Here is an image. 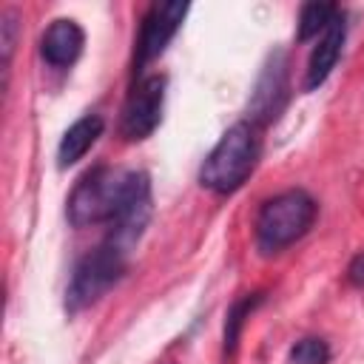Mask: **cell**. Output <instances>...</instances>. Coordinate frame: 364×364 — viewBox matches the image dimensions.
<instances>
[{"instance_id":"1","label":"cell","mask_w":364,"mask_h":364,"mask_svg":"<svg viewBox=\"0 0 364 364\" xmlns=\"http://www.w3.org/2000/svg\"><path fill=\"white\" fill-rule=\"evenodd\" d=\"M151 179L145 171H125L111 165H97L80 176L68 196V222L74 228L111 225L131 199L148 188Z\"/></svg>"},{"instance_id":"2","label":"cell","mask_w":364,"mask_h":364,"mask_svg":"<svg viewBox=\"0 0 364 364\" xmlns=\"http://www.w3.org/2000/svg\"><path fill=\"white\" fill-rule=\"evenodd\" d=\"M259 156H262L259 128L250 125L247 119H242V122L230 125L219 136L213 151L205 156V162L199 168V185L213 193H222V196L233 193L256 171Z\"/></svg>"},{"instance_id":"3","label":"cell","mask_w":364,"mask_h":364,"mask_svg":"<svg viewBox=\"0 0 364 364\" xmlns=\"http://www.w3.org/2000/svg\"><path fill=\"white\" fill-rule=\"evenodd\" d=\"M316 213H318L316 199L301 188H290V191L270 196L267 202H262V208L256 213L259 250L262 253H279V250L290 247L293 242H299L313 228Z\"/></svg>"},{"instance_id":"4","label":"cell","mask_w":364,"mask_h":364,"mask_svg":"<svg viewBox=\"0 0 364 364\" xmlns=\"http://www.w3.org/2000/svg\"><path fill=\"white\" fill-rule=\"evenodd\" d=\"M131 253L134 250L117 245L111 236H105L91 253H85L77 262V267L71 273V282L65 287V310L80 313V310L91 307L94 301H100L125 276Z\"/></svg>"},{"instance_id":"5","label":"cell","mask_w":364,"mask_h":364,"mask_svg":"<svg viewBox=\"0 0 364 364\" xmlns=\"http://www.w3.org/2000/svg\"><path fill=\"white\" fill-rule=\"evenodd\" d=\"M287 97H290V63L284 48H276L267 54L256 77L253 94L247 100V122L256 128L276 122L282 108L287 105Z\"/></svg>"},{"instance_id":"6","label":"cell","mask_w":364,"mask_h":364,"mask_svg":"<svg viewBox=\"0 0 364 364\" xmlns=\"http://www.w3.org/2000/svg\"><path fill=\"white\" fill-rule=\"evenodd\" d=\"M165 85H168V80L162 74H148L131 88L122 117H119V134L128 142H139V139L151 136L156 131V125L162 122Z\"/></svg>"},{"instance_id":"7","label":"cell","mask_w":364,"mask_h":364,"mask_svg":"<svg viewBox=\"0 0 364 364\" xmlns=\"http://www.w3.org/2000/svg\"><path fill=\"white\" fill-rule=\"evenodd\" d=\"M185 14H188V3H179V0L154 3L145 11L142 26H139V37H136V54H134L136 68H145L148 63H154L168 48V43L179 31Z\"/></svg>"},{"instance_id":"8","label":"cell","mask_w":364,"mask_h":364,"mask_svg":"<svg viewBox=\"0 0 364 364\" xmlns=\"http://www.w3.org/2000/svg\"><path fill=\"white\" fill-rule=\"evenodd\" d=\"M344 40H347V17H344V11H338V17L327 26V31L318 37V43L310 51L307 71H304V91H316L318 85L327 82V77L333 74V68L341 57Z\"/></svg>"},{"instance_id":"9","label":"cell","mask_w":364,"mask_h":364,"mask_svg":"<svg viewBox=\"0 0 364 364\" xmlns=\"http://www.w3.org/2000/svg\"><path fill=\"white\" fill-rule=\"evenodd\" d=\"M85 46V31L71 17H57L40 40V54L51 68H71Z\"/></svg>"},{"instance_id":"10","label":"cell","mask_w":364,"mask_h":364,"mask_svg":"<svg viewBox=\"0 0 364 364\" xmlns=\"http://www.w3.org/2000/svg\"><path fill=\"white\" fill-rule=\"evenodd\" d=\"M102 128H105V122H102L100 114H85V117H80V119L63 134V139H60V145H57V165H60V168L77 165V162L97 145V139L102 136Z\"/></svg>"},{"instance_id":"11","label":"cell","mask_w":364,"mask_h":364,"mask_svg":"<svg viewBox=\"0 0 364 364\" xmlns=\"http://www.w3.org/2000/svg\"><path fill=\"white\" fill-rule=\"evenodd\" d=\"M338 11L341 9L336 3H304L301 11H299V31H296V37L301 43H307V40L324 34L327 26L338 17Z\"/></svg>"},{"instance_id":"12","label":"cell","mask_w":364,"mask_h":364,"mask_svg":"<svg viewBox=\"0 0 364 364\" xmlns=\"http://www.w3.org/2000/svg\"><path fill=\"white\" fill-rule=\"evenodd\" d=\"M262 293H245L239 301H233V307L228 310V318H225V353L233 355L236 353V344H239V336H242V327L247 321V316L262 304Z\"/></svg>"},{"instance_id":"13","label":"cell","mask_w":364,"mask_h":364,"mask_svg":"<svg viewBox=\"0 0 364 364\" xmlns=\"http://www.w3.org/2000/svg\"><path fill=\"white\" fill-rule=\"evenodd\" d=\"M290 364H330L333 358V350L324 338H316V336H307V338H299L290 353H287Z\"/></svg>"},{"instance_id":"14","label":"cell","mask_w":364,"mask_h":364,"mask_svg":"<svg viewBox=\"0 0 364 364\" xmlns=\"http://www.w3.org/2000/svg\"><path fill=\"white\" fill-rule=\"evenodd\" d=\"M14 40H17V11L6 9L0 14V46H3V65H9L11 51H14Z\"/></svg>"},{"instance_id":"15","label":"cell","mask_w":364,"mask_h":364,"mask_svg":"<svg viewBox=\"0 0 364 364\" xmlns=\"http://www.w3.org/2000/svg\"><path fill=\"white\" fill-rule=\"evenodd\" d=\"M347 279H350V284L364 287V253L353 256V262H350V267H347Z\"/></svg>"}]
</instances>
